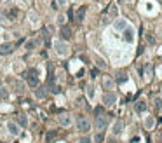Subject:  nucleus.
<instances>
[{
    "label": "nucleus",
    "instance_id": "nucleus-1",
    "mask_svg": "<svg viewBox=\"0 0 162 143\" xmlns=\"http://www.w3.org/2000/svg\"><path fill=\"white\" fill-rule=\"evenodd\" d=\"M24 79L28 80V84L31 87H37L38 86V73H37V70H28L24 73Z\"/></svg>",
    "mask_w": 162,
    "mask_h": 143
},
{
    "label": "nucleus",
    "instance_id": "nucleus-2",
    "mask_svg": "<svg viewBox=\"0 0 162 143\" xmlns=\"http://www.w3.org/2000/svg\"><path fill=\"white\" fill-rule=\"evenodd\" d=\"M96 114H98V117H96V121H94V126H96V129L103 131V129L106 128V124H108V117H106V115H101L99 110H98Z\"/></svg>",
    "mask_w": 162,
    "mask_h": 143
},
{
    "label": "nucleus",
    "instance_id": "nucleus-3",
    "mask_svg": "<svg viewBox=\"0 0 162 143\" xmlns=\"http://www.w3.org/2000/svg\"><path fill=\"white\" fill-rule=\"evenodd\" d=\"M77 129H79V131H82V133H87V131L91 129V122H89L86 117H82V115H80V117L77 119Z\"/></svg>",
    "mask_w": 162,
    "mask_h": 143
},
{
    "label": "nucleus",
    "instance_id": "nucleus-4",
    "mask_svg": "<svg viewBox=\"0 0 162 143\" xmlns=\"http://www.w3.org/2000/svg\"><path fill=\"white\" fill-rule=\"evenodd\" d=\"M115 101H117V94H115L113 91H106L105 96H103V103H105L106 107H112Z\"/></svg>",
    "mask_w": 162,
    "mask_h": 143
},
{
    "label": "nucleus",
    "instance_id": "nucleus-5",
    "mask_svg": "<svg viewBox=\"0 0 162 143\" xmlns=\"http://www.w3.org/2000/svg\"><path fill=\"white\" fill-rule=\"evenodd\" d=\"M56 51H58V52H59L61 56H63V54H68V52H70L68 45H66L65 42H61V40H59V42H56Z\"/></svg>",
    "mask_w": 162,
    "mask_h": 143
},
{
    "label": "nucleus",
    "instance_id": "nucleus-6",
    "mask_svg": "<svg viewBox=\"0 0 162 143\" xmlns=\"http://www.w3.org/2000/svg\"><path fill=\"white\" fill-rule=\"evenodd\" d=\"M122 129H124V122H122V121H115V124H113V131H112V133L117 136V135L122 133Z\"/></svg>",
    "mask_w": 162,
    "mask_h": 143
},
{
    "label": "nucleus",
    "instance_id": "nucleus-7",
    "mask_svg": "<svg viewBox=\"0 0 162 143\" xmlns=\"http://www.w3.org/2000/svg\"><path fill=\"white\" fill-rule=\"evenodd\" d=\"M12 44H2L0 45V56H3V54H9V52H12Z\"/></svg>",
    "mask_w": 162,
    "mask_h": 143
},
{
    "label": "nucleus",
    "instance_id": "nucleus-8",
    "mask_svg": "<svg viewBox=\"0 0 162 143\" xmlns=\"http://www.w3.org/2000/svg\"><path fill=\"white\" fill-rule=\"evenodd\" d=\"M35 96L37 98H45L47 96V87H38V89H35Z\"/></svg>",
    "mask_w": 162,
    "mask_h": 143
},
{
    "label": "nucleus",
    "instance_id": "nucleus-9",
    "mask_svg": "<svg viewBox=\"0 0 162 143\" xmlns=\"http://www.w3.org/2000/svg\"><path fill=\"white\" fill-rule=\"evenodd\" d=\"M147 107H148V105H147L145 101H138V103H136V107H134V110H136L138 114H143V112L147 110Z\"/></svg>",
    "mask_w": 162,
    "mask_h": 143
},
{
    "label": "nucleus",
    "instance_id": "nucleus-10",
    "mask_svg": "<svg viewBox=\"0 0 162 143\" xmlns=\"http://www.w3.org/2000/svg\"><path fill=\"white\" fill-rule=\"evenodd\" d=\"M7 129L10 135H19V128L14 124V122H7Z\"/></svg>",
    "mask_w": 162,
    "mask_h": 143
},
{
    "label": "nucleus",
    "instance_id": "nucleus-11",
    "mask_svg": "<svg viewBox=\"0 0 162 143\" xmlns=\"http://www.w3.org/2000/svg\"><path fill=\"white\" fill-rule=\"evenodd\" d=\"M59 122H61V126H70V124H72V121H70V117H68L66 114L59 117Z\"/></svg>",
    "mask_w": 162,
    "mask_h": 143
},
{
    "label": "nucleus",
    "instance_id": "nucleus-12",
    "mask_svg": "<svg viewBox=\"0 0 162 143\" xmlns=\"http://www.w3.org/2000/svg\"><path fill=\"white\" fill-rule=\"evenodd\" d=\"M61 35H63V38H70V37H72L70 28H68V26H63V28H61Z\"/></svg>",
    "mask_w": 162,
    "mask_h": 143
},
{
    "label": "nucleus",
    "instance_id": "nucleus-13",
    "mask_svg": "<svg viewBox=\"0 0 162 143\" xmlns=\"http://www.w3.org/2000/svg\"><path fill=\"white\" fill-rule=\"evenodd\" d=\"M124 38H126V42H133V30H126L124 31Z\"/></svg>",
    "mask_w": 162,
    "mask_h": 143
},
{
    "label": "nucleus",
    "instance_id": "nucleus-14",
    "mask_svg": "<svg viewBox=\"0 0 162 143\" xmlns=\"http://www.w3.org/2000/svg\"><path fill=\"white\" fill-rule=\"evenodd\" d=\"M145 126H147V129H152V128L155 126V121H154V117H147V121H145Z\"/></svg>",
    "mask_w": 162,
    "mask_h": 143
},
{
    "label": "nucleus",
    "instance_id": "nucleus-15",
    "mask_svg": "<svg viewBox=\"0 0 162 143\" xmlns=\"http://www.w3.org/2000/svg\"><path fill=\"white\" fill-rule=\"evenodd\" d=\"M84 14H86V7H82L79 12H77V21L80 23V21H84Z\"/></svg>",
    "mask_w": 162,
    "mask_h": 143
},
{
    "label": "nucleus",
    "instance_id": "nucleus-16",
    "mask_svg": "<svg viewBox=\"0 0 162 143\" xmlns=\"http://www.w3.org/2000/svg\"><path fill=\"white\" fill-rule=\"evenodd\" d=\"M35 45H37V40H28V42H26V49H28V51L35 49Z\"/></svg>",
    "mask_w": 162,
    "mask_h": 143
},
{
    "label": "nucleus",
    "instance_id": "nucleus-17",
    "mask_svg": "<svg viewBox=\"0 0 162 143\" xmlns=\"http://www.w3.org/2000/svg\"><path fill=\"white\" fill-rule=\"evenodd\" d=\"M103 84H105V87H106V89H113V80H112V79H105V82H103Z\"/></svg>",
    "mask_w": 162,
    "mask_h": 143
},
{
    "label": "nucleus",
    "instance_id": "nucleus-18",
    "mask_svg": "<svg viewBox=\"0 0 162 143\" xmlns=\"http://www.w3.org/2000/svg\"><path fill=\"white\" fill-rule=\"evenodd\" d=\"M115 28H117V30H124V28H126V21H117V23H115Z\"/></svg>",
    "mask_w": 162,
    "mask_h": 143
},
{
    "label": "nucleus",
    "instance_id": "nucleus-19",
    "mask_svg": "<svg viewBox=\"0 0 162 143\" xmlns=\"http://www.w3.org/2000/svg\"><path fill=\"white\" fill-rule=\"evenodd\" d=\"M17 121H19V124H21V126H26V124H28V121H26V117H24V115H19V119H17Z\"/></svg>",
    "mask_w": 162,
    "mask_h": 143
},
{
    "label": "nucleus",
    "instance_id": "nucleus-20",
    "mask_svg": "<svg viewBox=\"0 0 162 143\" xmlns=\"http://www.w3.org/2000/svg\"><path fill=\"white\" fill-rule=\"evenodd\" d=\"M45 138H47V142L54 140V138H56V131H51V133H47V136H45Z\"/></svg>",
    "mask_w": 162,
    "mask_h": 143
},
{
    "label": "nucleus",
    "instance_id": "nucleus-21",
    "mask_svg": "<svg viewBox=\"0 0 162 143\" xmlns=\"http://www.w3.org/2000/svg\"><path fill=\"white\" fill-rule=\"evenodd\" d=\"M79 143H92V140H91L89 136H82V138L79 140Z\"/></svg>",
    "mask_w": 162,
    "mask_h": 143
},
{
    "label": "nucleus",
    "instance_id": "nucleus-22",
    "mask_svg": "<svg viewBox=\"0 0 162 143\" xmlns=\"http://www.w3.org/2000/svg\"><path fill=\"white\" fill-rule=\"evenodd\" d=\"M87 96H89V98H92V96H94V91H92V87H87Z\"/></svg>",
    "mask_w": 162,
    "mask_h": 143
},
{
    "label": "nucleus",
    "instance_id": "nucleus-23",
    "mask_svg": "<svg viewBox=\"0 0 162 143\" xmlns=\"http://www.w3.org/2000/svg\"><path fill=\"white\" fill-rule=\"evenodd\" d=\"M58 2H59V3H61V5H63V3H65V0H58Z\"/></svg>",
    "mask_w": 162,
    "mask_h": 143
}]
</instances>
